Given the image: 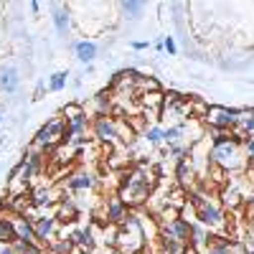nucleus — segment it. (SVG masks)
Listing matches in <instances>:
<instances>
[{
  "label": "nucleus",
  "mask_w": 254,
  "mask_h": 254,
  "mask_svg": "<svg viewBox=\"0 0 254 254\" xmlns=\"http://www.w3.org/2000/svg\"><path fill=\"white\" fill-rule=\"evenodd\" d=\"M33 226H36V237H38V244L41 247H46L51 239L59 237V216H56V211H51V214H41L33 219Z\"/></svg>",
  "instance_id": "8"
},
{
  "label": "nucleus",
  "mask_w": 254,
  "mask_h": 254,
  "mask_svg": "<svg viewBox=\"0 0 254 254\" xmlns=\"http://www.w3.org/2000/svg\"><path fill=\"white\" fill-rule=\"evenodd\" d=\"M61 142H66V122H64V117H51L33 137V147H38L41 153L54 150Z\"/></svg>",
  "instance_id": "4"
},
{
  "label": "nucleus",
  "mask_w": 254,
  "mask_h": 254,
  "mask_svg": "<svg viewBox=\"0 0 254 254\" xmlns=\"http://www.w3.org/2000/svg\"><path fill=\"white\" fill-rule=\"evenodd\" d=\"M168 153H171V158H173L176 163H183V160L190 155V145H186V142H181V145H171V147H168Z\"/></svg>",
  "instance_id": "21"
},
{
  "label": "nucleus",
  "mask_w": 254,
  "mask_h": 254,
  "mask_svg": "<svg viewBox=\"0 0 254 254\" xmlns=\"http://www.w3.org/2000/svg\"><path fill=\"white\" fill-rule=\"evenodd\" d=\"M142 137H145L147 142H150V145H160V142H163V127H158V125H153V127H145Z\"/></svg>",
  "instance_id": "22"
},
{
  "label": "nucleus",
  "mask_w": 254,
  "mask_h": 254,
  "mask_svg": "<svg viewBox=\"0 0 254 254\" xmlns=\"http://www.w3.org/2000/svg\"><path fill=\"white\" fill-rule=\"evenodd\" d=\"M153 188H155V178L145 171V168H132V171L125 173V181L120 186V198L130 206V208H137V206H145L147 198L153 196Z\"/></svg>",
  "instance_id": "1"
},
{
  "label": "nucleus",
  "mask_w": 254,
  "mask_h": 254,
  "mask_svg": "<svg viewBox=\"0 0 254 254\" xmlns=\"http://www.w3.org/2000/svg\"><path fill=\"white\" fill-rule=\"evenodd\" d=\"M242 153H244L247 163H249V165H254V135L242 137Z\"/></svg>",
  "instance_id": "23"
},
{
  "label": "nucleus",
  "mask_w": 254,
  "mask_h": 254,
  "mask_svg": "<svg viewBox=\"0 0 254 254\" xmlns=\"http://www.w3.org/2000/svg\"><path fill=\"white\" fill-rule=\"evenodd\" d=\"M15 242H18V237H15L13 219L0 216V244H15Z\"/></svg>",
  "instance_id": "19"
},
{
  "label": "nucleus",
  "mask_w": 254,
  "mask_h": 254,
  "mask_svg": "<svg viewBox=\"0 0 254 254\" xmlns=\"http://www.w3.org/2000/svg\"><path fill=\"white\" fill-rule=\"evenodd\" d=\"M176 178H178V186H181V190H190V188H193V178H196L193 165H190L188 160H183V163H176Z\"/></svg>",
  "instance_id": "15"
},
{
  "label": "nucleus",
  "mask_w": 254,
  "mask_h": 254,
  "mask_svg": "<svg viewBox=\"0 0 254 254\" xmlns=\"http://www.w3.org/2000/svg\"><path fill=\"white\" fill-rule=\"evenodd\" d=\"M13 226H15V237H18V242H26V244H38L33 219H28L26 214H18V216H13Z\"/></svg>",
  "instance_id": "12"
},
{
  "label": "nucleus",
  "mask_w": 254,
  "mask_h": 254,
  "mask_svg": "<svg viewBox=\"0 0 254 254\" xmlns=\"http://www.w3.org/2000/svg\"><path fill=\"white\" fill-rule=\"evenodd\" d=\"M239 201H242V196L237 193L234 188H231V190L226 188V190H224V206H229V208H231V206H237Z\"/></svg>",
  "instance_id": "25"
},
{
  "label": "nucleus",
  "mask_w": 254,
  "mask_h": 254,
  "mask_svg": "<svg viewBox=\"0 0 254 254\" xmlns=\"http://www.w3.org/2000/svg\"><path fill=\"white\" fill-rule=\"evenodd\" d=\"M71 18H74L71 5H66V3H54L51 5V20H54V28H56L59 36L66 38L71 33Z\"/></svg>",
  "instance_id": "10"
},
{
  "label": "nucleus",
  "mask_w": 254,
  "mask_h": 254,
  "mask_svg": "<svg viewBox=\"0 0 254 254\" xmlns=\"http://www.w3.org/2000/svg\"><path fill=\"white\" fill-rule=\"evenodd\" d=\"M79 112H84V107H81L79 102H69V104H64V107H61L64 120H66V117H74V115H79Z\"/></svg>",
  "instance_id": "24"
},
{
  "label": "nucleus",
  "mask_w": 254,
  "mask_h": 254,
  "mask_svg": "<svg viewBox=\"0 0 254 254\" xmlns=\"http://www.w3.org/2000/svg\"><path fill=\"white\" fill-rule=\"evenodd\" d=\"M234 132H237L239 137H249V135H254V110L242 107V115L237 117V127H234Z\"/></svg>",
  "instance_id": "16"
},
{
  "label": "nucleus",
  "mask_w": 254,
  "mask_h": 254,
  "mask_svg": "<svg viewBox=\"0 0 254 254\" xmlns=\"http://www.w3.org/2000/svg\"><path fill=\"white\" fill-rule=\"evenodd\" d=\"M0 254H18L15 244H0Z\"/></svg>",
  "instance_id": "28"
},
{
  "label": "nucleus",
  "mask_w": 254,
  "mask_h": 254,
  "mask_svg": "<svg viewBox=\"0 0 254 254\" xmlns=\"http://www.w3.org/2000/svg\"><path fill=\"white\" fill-rule=\"evenodd\" d=\"M145 219L137 216V211H130V216L117 226V239H115L117 254H140V252H145V247H147Z\"/></svg>",
  "instance_id": "2"
},
{
  "label": "nucleus",
  "mask_w": 254,
  "mask_h": 254,
  "mask_svg": "<svg viewBox=\"0 0 254 254\" xmlns=\"http://www.w3.org/2000/svg\"><path fill=\"white\" fill-rule=\"evenodd\" d=\"M186 122H181V125H173V127H165L163 130V142H168V147L171 145H181L183 142V137H186Z\"/></svg>",
  "instance_id": "18"
},
{
  "label": "nucleus",
  "mask_w": 254,
  "mask_h": 254,
  "mask_svg": "<svg viewBox=\"0 0 254 254\" xmlns=\"http://www.w3.org/2000/svg\"><path fill=\"white\" fill-rule=\"evenodd\" d=\"M18 87H20L18 69L15 66H3V69H0V92L13 94V92H18Z\"/></svg>",
  "instance_id": "14"
},
{
  "label": "nucleus",
  "mask_w": 254,
  "mask_h": 254,
  "mask_svg": "<svg viewBox=\"0 0 254 254\" xmlns=\"http://www.w3.org/2000/svg\"><path fill=\"white\" fill-rule=\"evenodd\" d=\"M203 127H214V130L234 132L237 117L231 115V107H221V104H208V112L203 117Z\"/></svg>",
  "instance_id": "6"
},
{
  "label": "nucleus",
  "mask_w": 254,
  "mask_h": 254,
  "mask_svg": "<svg viewBox=\"0 0 254 254\" xmlns=\"http://www.w3.org/2000/svg\"><path fill=\"white\" fill-rule=\"evenodd\" d=\"M92 135L94 140L110 145V142H117L120 140V120L110 117V115H94L92 117Z\"/></svg>",
  "instance_id": "5"
},
{
  "label": "nucleus",
  "mask_w": 254,
  "mask_h": 254,
  "mask_svg": "<svg viewBox=\"0 0 254 254\" xmlns=\"http://www.w3.org/2000/svg\"><path fill=\"white\" fill-rule=\"evenodd\" d=\"M0 122H3V112H0Z\"/></svg>",
  "instance_id": "30"
},
{
  "label": "nucleus",
  "mask_w": 254,
  "mask_h": 254,
  "mask_svg": "<svg viewBox=\"0 0 254 254\" xmlns=\"http://www.w3.org/2000/svg\"><path fill=\"white\" fill-rule=\"evenodd\" d=\"M163 49H165L168 54H171V56H176V54H178V46H176L173 36H165V38H163Z\"/></svg>",
  "instance_id": "26"
},
{
  "label": "nucleus",
  "mask_w": 254,
  "mask_h": 254,
  "mask_svg": "<svg viewBox=\"0 0 254 254\" xmlns=\"http://www.w3.org/2000/svg\"><path fill=\"white\" fill-rule=\"evenodd\" d=\"M69 239L81 252H97V247H99V234H97L94 224H81V226L71 229L69 231Z\"/></svg>",
  "instance_id": "9"
},
{
  "label": "nucleus",
  "mask_w": 254,
  "mask_h": 254,
  "mask_svg": "<svg viewBox=\"0 0 254 254\" xmlns=\"http://www.w3.org/2000/svg\"><path fill=\"white\" fill-rule=\"evenodd\" d=\"M74 54H76V59L81 61V64H89L97 59V54H99V46L94 44V41H89V38H81V41H76L74 44Z\"/></svg>",
  "instance_id": "13"
},
{
  "label": "nucleus",
  "mask_w": 254,
  "mask_h": 254,
  "mask_svg": "<svg viewBox=\"0 0 254 254\" xmlns=\"http://www.w3.org/2000/svg\"><path fill=\"white\" fill-rule=\"evenodd\" d=\"M102 206H104V214L99 219L107 224V226H120L127 216H130V211H132L120 196H107V198L102 201Z\"/></svg>",
  "instance_id": "7"
},
{
  "label": "nucleus",
  "mask_w": 254,
  "mask_h": 254,
  "mask_svg": "<svg viewBox=\"0 0 254 254\" xmlns=\"http://www.w3.org/2000/svg\"><path fill=\"white\" fill-rule=\"evenodd\" d=\"M28 8H31V13H38V10H41V3H36V0H33V3H31Z\"/></svg>",
  "instance_id": "29"
},
{
  "label": "nucleus",
  "mask_w": 254,
  "mask_h": 254,
  "mask_svg": "<svg viewBox=\"0 0 254 254\" xmlns=\"http://www.w3.org/2000/svg\"><path fill=\"white\" fill-rule=\"evenodd\" d=\"M97 188V176L92 171H76L66 178V190L69 193H87Z\"/></svg>",
  "instance_id": "11"
},
{
  "label": "nucleus",
  "mask_w": 254,
  "mask_h": 254,
  "mask_svg": "<svg viewBox=\"0 0 254 254\" xmlns=\"http://www.w3.org/2000/svg\"><path fill=\"white\" fill-rule=\"evenodd\" d=\"M208 160H211V165L221 168L224 173H239V171H247L249 168V163H247V158L242 153V142H239L237 135H234V140L211 147Z\"/></svg>",
  "instance_id": "3"
},
{
  "label": "nucleus",
  "mask_w": 254,
  "mask_h": 254,
  "mask_svg": "<svg viewBox=\"0 0 254 254\" xmlns=\"http://www.w3.org/2000/svg\"><path fill=\"white\" fill-rule=\"evenodd\" d=\"M69 84V71H56L49 76V92H61Z\"/></svg>",
  "instance_id": "20"
},
{
  "label": "nucleus",
  "mask_w": 254,
  "mask_h": 254,
  "mask_svg": "<svg viewBox=\"0 0 254 254\" xmlns=\"http://www.w3.org/2000/svg\"><path fill=\"white\" fill-rule=\"evenodd\" d=\"M135 51H147V49H150V41H132V44H130Z\"/></svg>",
  "instance_id": "27"
},
{
  "label": "nucleus",
  "mask_w": 254,
  "mask_h": 254,
  "mask_svg": "<svg viewBox=\"0 0 254 254\" xmlns=\"http://www.w3.org/2000/svg\"><path fill=\"white\" fill-rule=\"evenodd\" d=\"M120 13H122V18L135 23V20H140L145 15V3L142 0H125V3H120Z\"/></svg>",
  "instance_id": "17"
}]
</instances>
